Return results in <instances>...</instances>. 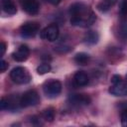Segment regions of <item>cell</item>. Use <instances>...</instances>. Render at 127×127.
<instances>
[{
	"label": "cell",
	"instance_id": "1",
	"mask_svg": "<svg viewBox=\"0 0 127 127\" xmlns=\"http://www.w3.org/2000/svg\"><path fill=\"white\" fill-rule=\"evenodd\" d=\"M68 13L70 15V24L72 26L84 28L92 25L96 20L94 12L89 9V7L80 2L70 5Z\"/></svg>",
	"mask_w": 127,
	"mask_h": 127
},
{
	"label": "cell",
	"instance_id": "2",
	"mask_svg": "<svg viewBox=\"0 0 127 127\" xmlns=\"http://www.w3.org/2000/svg\"><path fill=\"white\" fill-rule=\"evenodd\" d=\"M10 78L17 84H26L30 82L31 75L28 69L24 66H16L10 71Z\"/></svg>",
	"mask_w": 127,
	"mask_h": 127
},
{
	"label": "cell",
	"instance_id": "3",
	"mask_svg": "<svg viewBox=\"0 0 127 127\" xmlns=\"http://www.w3.org/2000/svg\"><path fill=\"white\" fill-rule=\"evenodd\" d=\"M40 102V95L35 89L27 90L20 97V104L22 107L35 106Z\"/></svg>",
	"mask_w": 127,
	"mask_h": 127
},
{
	"label": "cell",
	"instance_id": "4",
	"mask_svg": "<svg viewBox=\"0 0 127 127\" xmlns=\"http://www.w3.org/2000/svg\"><path fill=\"white\" fill-rule=\"evenodd\" d=\"M62 82L60 80H56V79H52L49 80L45 83L44 85V93L46 94L47 97L49 98H55L57 97L61 91H62Z\"/></svg>",
	"mask_w": 127,
	"mask_h": 127
},
{
	"label": "cell",
	"instance_id": "5",
	"mask_svg": "<svg viewBox=\"0 0 127 127\" xmlns=\"http://www.w3.org/2000/svg\"><path fill=\"white\" fill-rule=\"evenodd\" d=\"M40 35H41L42 39L49 41V42H54L59 38L60 30L56 24H51V25L47 26L45 29H43L41 31Z\"/></svg>",
	"mask_w": 127,
	"mask_h": 127
},
{
	"label": "cell",
	"instance_id": "6",
	"mask_svg": "<svg viewBox=\"0 0 127 127\" xmlns=\"http://www.w3.org/2000/svg\"><path fill=\"white\" fill-rule=\"evenodd\" d=\"M40 30V25L37 22H26L20 27L21 35L27 38H32L37 35Z\"/></svg>",
	"mask_w": 127,
	"mask_h": 127
},
{
	"label": "cell",
	"instance_id": "7",
	"mask_svg": "<svg viewBox=\"0 0 127 127\" xmlns=\"http://www.w3.org/2000/svg\"><path fill=\"white\" fill-rule=\"evenodd\" d=\"M91 99L87 94H71L68 97V102L72 106H76V107L88 105Z\"/></svg>",
	"mask_w": 127,
	"mask_h": 127
},
{
	"label": "cell",
	"instance_id": "8",
	"mask_svg": "<svg viewBox=\"0 0 127 127\" xmlns=\"http://www.w3.org/2000/svg\"><path fill=\"white\" fill-rule=\"evenodd\" d=\"M21 6L29 15H37L40 10V4L37 0H21Z\"/></svg>",
	"mask_w": 127,
	"mask_h": 127
},
{
	"label": "cell",
	"instance_id": "9",
	"mask_svg": "<svg viewBox=\"0 0 127 127\" xmlns=\"http://www.w3.org/2000/svg\"><path fill=\"white\" fill-rule=\"evenodd\" d=\"M30 55V49L27 45H20L16 52L12 53V58L16 62H25Z\"/></svg>",
	"mask_w": 127,
	"mask_h": 127
},
{
	"label": "cell",
	"instance_id": "10",
	"mask_svg": "<svg viewBox=\"0 0 127 127\" xmlns=\"http://www.w3.org/2000/svg\"><path fill=\"white\" fill-rule=\"evenodd\" d=\"M109 93H111L114 96H125L127 95V83H125L123 80L112 84L109 87Z\"/></svg>",
	"mask_w": 127,
	"mask_h": 127
},
{
	"label": "cell",
	"instance_id": "11",
	"mask_svg": "<svg viewBox=\"0 0 127 127\" xmlns=\"http://www.w3.org/2000/svg\"><path fill=\"white\" fill-rule=\"evenodd\" d=\"M89 81V78H88V75L82 71V70H78L74 73L73 75V83L77 86V87H82V86H85Z\"/></svg>",
	"mask_w": 127,
	"mask_h": 127
},
{
	"label": "cell",
	"instance_id": "12",
	"mask_svg": "<svg viewBox=\"0 0 127 127\" xmlns=\"http://www.w3.org/2000/svg\"><path fill=\"white\" fill-rule=\"evenodd\" d=\"M3 11L8 15H14L17 13L16 5L14 4L13 0H1Z\"/></svg>",
	"mask_w": 127,
	"mask_h": 127
},
{
	"label": "cell",
	"instance_id": "13",
	"mask_svg": "<svg viewBox=\"0 0 127 127\" xmlns=\"http://www.w3.org/2000/svg\"><path fill=\"white\" fill-rule=\"evenodd\" d=\"M98 39H99V35L95 31H88L85 33V35L83 37V41L88 45L96 44L98 42Z\"/></svg>",
	"mask_w": 127,
	"mask_h": 127
},
{
	"label": "cell",
	"instance_id": "14",
	"mask_svg": "<svg viewBox=\"0 0 127 127\" xmlns=\"http://www.w3.org/2000/svg\"><path fill=\"white\" fill-rule=\"evenodd\" d=\"M74 62L79 64V65H85L89 63L90 61V57L88 54L86 53H77L75 56H74Z\"/></svg>",
	"mask_w": 127,
	"mask_h": 127
},
{
	"label": "cell",
	"instance_id": "15",
	"mask_svg": "<svg viewBox=\"0 0 127 127\" xmlns=\"http://www.w3.org/2000/svg\"><path fill=\"white\" fill-rule=\"evenodd\" d=\"M55 115H56V111L53 107H48L44 109L42 112V118L48 122H52L55 119Z\"/></svg>",
	"mask_w": 127,
	"mask_h": 127
},
{
	"label": "cell",
	"instance_id": "16",
	"mask_svg": "<svg viewBox=\"0 0 127 127\" xmlns=\"http://www.w3.org/2000/svg\"><path fill=\"white\" fill-rule=\"evenodd\" d=\"M51 65L49 63H44L42 64H40L38 67H37V72L39 74H45V73H48L50 70H51Z\"/></svg>",
	"mask_w": 127,
	"mask_h": 127
},
{
	"label": "cell",
	"instance_id": "17",
	"mask_svg": "<svg viewBox=\"0 0 127 127\" xmlns=\"http://www.w3.org/2000/svg\"><path fill=\"white\" fill-rule=\"evenodd\" d=\"M118 35L121 39H127V23H122L119 26Z\"/></svg>",
	"mask_w": 127,
	"mask_h": 127
},
{
	"label": "cell",
	"instance_id": "18",
	"mask_svg": "<svg viewBox=\"0 0 127 127\" xmlns=\"http://www.w3.org/2000/svg\"><path fill=\"white\" fill-rule=\"evenodd\" d=\"M110 7H111L110 5H108L107 3H105V2H103V1H102V2H100V3H98V4H97V7H96V8H97L100 12L105 13V12H107V11L110 9Z\"/></svg>",
	"mask_w": 127,
	"mask_h": 127
},
{
	"label": "cell",
	"instance_id": "19",
	"mask_svg": "<svg viewBox=\"0 0 127 127\" xmlns=\"http://www.w3.org/2000/svg\"><path fill=\"white\" fill-rule=\"evenodd\" d=\"M120 14L122 17H127V0H122L120 5Z\"/></svg>",
	"mask_w": 127,
	"mask_h": 127
},
{
	"label": "cell",
	"instance_id": "20",
	"mask_svg": "<svg viewBox=\"0 0 127 127\" xmlns=\"http://www.w3.org/2000/svg\"><path fill=\"white\" fill-rule=\"evenodd\" d=\"M121 124L124 127H127V109L121 111Z\"/></svg>",
	"mask_w": 127,
	"mask_h": 127
},
{
	"label": "cell",
	"instance_id": "21",
	"mask_svg": "<svg viewBox=\"0 0 127 127\" xmlns=\"http://www.w3.org/2000/svg\"><path fill=\"white\" fill-rule=\"evenodd\" d=\"M122 80H123V79H122L121 75H119V74H114V75L111 76V83H112V84L118 83V82H120V81H122Z\"/></svg>",
	"mask_w": 127,
	"mask_h": 127
},
{
	"label": "cell",
	"instance_id": "22",
	"mask_svg": "<svg viewBox=\"0 0 127 127\" xmlns=\"http://www.w3.org/2000/svg\"><path fill=\"white\" fill-rule=\"evenodd\" d=\"M6 69H8V63L5 60H2L1 64H0V71L4 72V71H6Z\"/></svg>",
	"mask_w": 127,
	"mask_h": 127
},
{
	"label": "cell",
	"instance_id": "23",
	"mask_svg": "<svg viewBox=\"0 0 127 127\" xmlns=\"http://www.w3.org/2000/svg\"><path fill=\"white\" fill-rule=\"evenodd\" d=\"M6 48H7V45H6V43L4 42V41H2L1 42V44H0V49H1V57H3L4 56V54H5V52H6Z\"/></svg>",
	"mask_w": 127,
	"mask_h": 127
},
{
	"label": "cell",
	"instance_id": "24",
	"mask_svg": "<svg viewBox=\"0 0 127 127\" xmlns=\"http://www.w3.org/2000/svg\"><path fill=\"white\" fill-rule=\"evenodd\" d=\"M119 108H121V110H126L127 109V102H120L119 105H118Z\"/></svg>",
	"mask_w": 127,
	"mask_h": 127
},
{
	"label": "cell",
	"instance_id": "25",
	"mask_svg": "<svg viewBox=\"0 0 127 127\" xmlns=\"http://www.w3.org/2000/svg\"><path fill=\"white\" fill-rule=\"evenodd\" d=\"M103 2H105V3H107L108 5H110V6H113V5H115L116 4V2H117V0H102Z\"/></svg>",
	"mask_w": 127,
	"mask_h": 127
},
{
	"label": "cell",
	"instance_id": "26",
	"mask_svg": "<svg viewBox=\"0 0 127 127\" xmlns=\"http://www.w3.org/2000/svg\"><path fill=\"white\" fill-rule=\"evenodd\" d=\"M51 4H53V5H58L60 2H61V0H48Z\"/></svg>",
	"mask_w": 127,
	"mask_h": 127
}]
</instances>
